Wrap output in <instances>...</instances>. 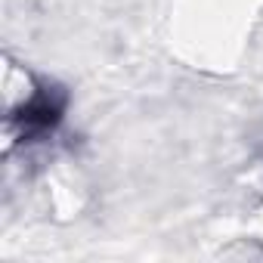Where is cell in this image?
<instances>
[{
	"mask_svg": "<svg viewBox=\"0 0 263 263\" xmlns=\"http://www.w3.org/2000/svg\"><path fill=\"white\" fill-rule=\"evenodd\" d=\"M65 118V93L56 87H37L16 111H13V127L22 140H44L62 124Z\"/></svg>",
	"mask_w": 263,
	"mask_h": 263,
	"instance_id": "obj_1",
	"label": "cell"
}]
</instances>
